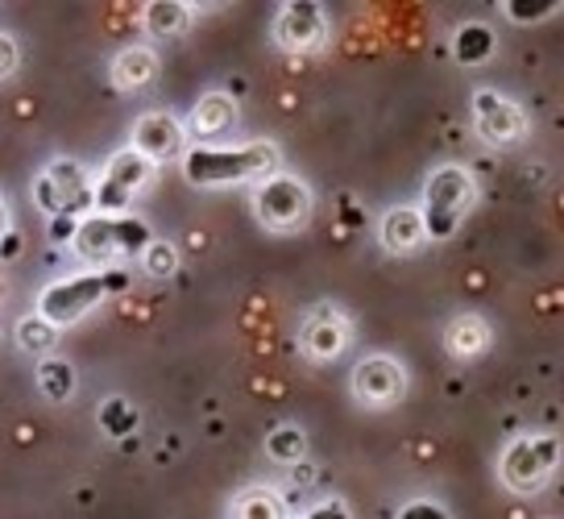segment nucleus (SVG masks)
Segmentation results:
<instances>
[{"instance_id": "4be33fe9", "label": "nucleus", "mask_w": 564, "mask_h": 519, "mask_svg": "<svg viewBox=\"0 0 564 519\" xmlns=\"http://www.w3.org/2000/svg\"><path fill=\"white\" fill-rule=\"evenodd\" d=\"M100 424H105L112 436H129V432L138 429V412H133V403H124V399H108L105 408H100Z\"/></svg>"}, {"instance_id": "aec40b11", "label": "nucleus", "mask_w": 564, "mask_h": 519, "mask_svg": "<svg viewBox=\"0 0 564 519\" xmlns=\"http://www.w3.org/2000/svg\"><path fill=\"white\" fill-rule=\"evenodd\" d=\"M37 382H42V394L67 399L70 387H75V370H70L67 361H42V366H37Z\"/></svg>"}, {"instance_id": "0eeeda50", "label": "nucleus", "mask_w": 564, "mask_h": 519, "mask_svg": "<svg viewBox=\"0 0 564 519\" xmlns=\"http://www.w3.org/2000/svg\"><path fill=\"white\" fill-rule=\"evenodd\" d=\"M150 166L154 162L145 159V154H138V150H121L117 159L108 162L105 180H100V187H96V213H121L124 204H129V196L138 192L141 183L150 180Z\"/></svg>"}, {"instance_id": "423d86ee", "label": "nucleus", "mask_w": 564, "mask_h": 519, "mask_svg": "<svg viewBox=\"0 0 564 519\" xmlns=\"http://www.w3.org/2000/svg\"><path fill=\"white\" fill-rule=\"evenodd\" d=\"M253 208H258L265 229H295L303 216H307V208H312V196H307V187L300 180L274 175V180H265L258 187Z\"/></svg>"}, {"instance_id": "412c9836", "label": "nucleus", "mask_w": 564, "mask_h": 519, "mask_svg": "<svg viewBox=\"0 0 564 519\" xmlns=\"http://www.w3.org/2000/svg\"><path fill=\"white\" fill-rule=\"evenodd\" d=\"M265 453L274 462H300L303 457V432L300 429H274L265 436Z\"/></svg>"}, {"instance_id": "9d476101", "label": "nucleus", "mask_w": 564, "mask_h": 519, "mask_svg": "<svg viewBox=\"0 0 564 519\" xmlns=\"http://www.w3.org/2000/svg\"><path fill=\"white\" fill-rule=\"evenodd\" d=\"M352 391L366 403H394L406 391V378L399 370V361L390 358H366L352 370Z\"/></svg>"}, {"instance_id": "dca6fc26", "label": "nucleus", "mask_w": 564, "mask_h": 519, "mask_svg": "<svg viewBox=\"0 0 564 519\" xmlns=\"http://www.w3.org/2000/svg\"><path fill=\"white\" fill-rule=\"evenodd\" d=\"M232 121H237V105H232L229 96H204L192 112L195 133H225Z\"/></svg>"}, {"instance_id": "b1692460", "label": "nucleus", "mask_w": 564, "mask_h": 519, "mask_svg": "<svg viewBox=\"0 0 564 519\" xmlns=\"http://www.w3.org/2000/svg\"><path fill=\"white\" fill-rule=\"evenodd\" d=\"M141 262H145V270H150L154 279H166V274H175V267H178L175 250H171L166 241H150V246L141 250Z\"/></svg>"}, {"instance_id": "a878e982", "label": "nucleus", "mask_w": 564, "mask_h": 519, "mask_svg": "<svg viewBox=\"0 0 564 519\" xmlns=\"http://www.w3.org/2000/svg\"><path fill=\"white\" fill-rule=\"evenodd\" d=\"M75 216H54L51 220V241H67V237H75Z\"/></svg>"}, {"instance_id": "5701e85b", "label": "nucleus", "mask_w": 564, "mask_h": 519, "mask_svg": "<svg viewBox=\"0 0 564 519\" xmlns=\"http://www.w3.org/2000/svg\"><path fill=\"white\" fill-rule=\"evenodd\" d=\"M54 324L46 321V316H30V321H21V345L25 349H34V354H42V349H51L54 345Z\"/></svg>"}, {"instance_id": "9b49d317", "label": "nucleus", "mask_w": 564, "mask_h": 519, "mask_svg": "<svg viewBox=\"0 0 564 519\" xmlns=\"http://www.w3.org/2000/svg\"><path fill=\"white\" fill-rule=\"evenodd\" d=\"M477 129L486 142L511 145L523 138V112L494 91H477Z\"/></svg>"}, {"instance_id": "c756f323", "label": "nucleus", "mask_w": 564, "mask_h": 519, "mask_svg": "<svg viewBox=\"0 0 564 519\" xmlns=\"http://www.w3.org/2000/svg\"><path fill=\"white\" fill-rule=\"evenodd\" d=\"M403 516H444L441 507H427V502H415V507H403Z\"/></svg>"}, {"instance_id": "f03ea898", "label": "nucleus", "mask_w": 564, "mask_h": 519, "mask_svg": "<svg viewBox=\"0 0 564 519\" xmlns=\"http://www.w3.org/2000/svg\"><path fill=\"white\" fill-rule=\"evenodd\" d=\"M279 162V150L270 142L241 145V150H192L183 162V175L192 183H241L253 175H265Z\"/></svg>"}, {"instance_id": "ddd939ff", "label": "nucleus", "mask_w": 564, "mask_h": 519, "mask_svg": "<svg viewBox=\"0 0 564 519\" xmlns=\"http://www.w3.org/2000/svg\"><path fill=\"white\" fill-rule=\"evenodd\" d=\"M423 216L415 213V208H394V213H387V220H382V246H387L390 253H411L423 246Z\"/></svg>"}, {"instance_id": "a211bd4d", "label": "nucleus", "mask_w": 564, "mask_h": 519, "mask_svg": "<svg viewBox=\"0 0 564 519\" xmlns=\"http://www.w3.org/2000/svg\"><path fill=\"white\" fill-rule=\"evenodd\" d=\"M145 25L154 34H183L187 30V4H178V0H154L145 9Z\"/></svg>"}, {"instance_id": "1a4fd4ad", "label": "nucleus", "mask_w": 564, "mask_h": 519, "mask_svg": "<svg viewBox=\"0 0 564 519\" xmlns=\"http://www.w3.org/2000/svg\"><path fill=\"white\" fill-rule=\"evenodd\" d=\"M133 150L145 154L150 162L175 159V154H183V126L171 112H150L133 129Z\"/></svg>"}, {"instance_id": "4468645a", "label": "nucleus", "mask_w": 564, "mask_h": 519, "mask_svg": "<svg viewBox=\"0 0 564 519\" xmlns=\"http://www.w3.org/2000/svg\"><path fill=\"white\" fill-rule=\"evenodd\" d=\"M340 345H345V324L336 321L333 312H319L316 321L303 328L307 358H333V354H340Z\"/></svg>"}, {"instance_id": "6ab92c4d", "label": "nucleus", "mask_w": 564, "mask_h": 519, "mask_svg": "<svg viewBox=\"0 0 564 519\" xmlns=\"http://www.w3.org/2000/svg\"><path fill=\"white\" fill-rule=\"evenodd\" d=\"M494 51V30L490 25H460L457 30V58L460 63H481V58H490Z\"/></svg>"}, {"instance_id": "2eb2a0df", "label": "nucleus", "mask_w": 564, "mask_h": 519, "mask_svg": "<svg viewBox=\"0 0 564 519\" xmlns=\"http://www.w3.org/2000/svg\"><path fill=\"white\" fill-rule=\"evenodd\" d=\"M154 72H159V63H154V54L145 51V46H129V51L117 58V67H112L117 88H145V84L154 79Z\"/></svg>"}, {"instance_id": "f3484780", "label": "nucleus", "mask_w": 564, "mask_h": 519, "mask_svg": "<svg viewBox=\"0 0 564 519\" xmlns=\"http://www.w3.org/2000/svg\"><path fill=\"white\" fill-rule=\"evenodd\" d=\"M486 340H490V333H486V324L477 321V316H460V321L448 328V349H453L457 358H477V354L486 349Z\"/></svg>"}, {"instance_id": "bb28decb", "label": "nucleus", "mask_w": 564, "mask_h": 519, "mask_svg": "<svg viewBox=\"0 0 564 519\" xmlns=\"http://www.w3.org/2000/svg\"><path fill=\"white\" fill-rule=\"evenodd\" d=\"M18 67V46L9 37H0V75H9Z\"/></svg>"}, {"instance_id": "7c9ffc66", "label": "nucleus", "mask_w": 564, "mask_h": 519, "mask_svg": "<svg viewBox=\"0 0 564 519\" xmlns=\"http://www.w3.org/2000/svg\"><path fill=\"white\" fill-rule=\"evenodd\" d=\"M9 234V213H4V204H0V237Z\"/></svg>"}, {"instance_id": "393cba45", "label": "nucleus", "mask_w": 564, "mask_h": 519, "mask_svg": "<svg viewBox=\"0 0 564 519\" xmlns=\"http://www.w3.org/2000/svg\"><path fill=\"white\" fill-rule=\"evenodd\" d=\"M507 13H511L514 21H540L552 13V4H507Z\"/></svg>"}, {"instance_id": "20e7f679", "label": "nucleus", "mask_w": 564, "mask_h": 519, "mask_svg": "<svg viewBox=\"0 0 564 519\" xmlns=\"http://www.w3.org/2000/svg\"><path fill=\"white\" fill-rule=\"evenodd\" d=\"M75 250L84 258H112V253H141L150 246V229L141 225L138 216H108L96 213L75 229Z\"/></svg>"}, {"instance_id": "cd10ccee", "label": "nucleus", "mask_w": 564, "mask_h": 519, "mask_svg": "<svg viewBox=\"0 0 564 519\" xmlns=\"http://www.w3.org/2000/svg\"><path fill=\"white\" fill-rule=\"evenodd\" d=\"M241 516H253V519H262V516H274V502H241L237 507Z\"/></svg>"}, {"instance_id": "f257e3e1", "label": "nucleus", "mask_w": 564, "mask_h": 519, "mask_svg": "<svg viewBox=\"0 0 564 519\" xmlns=\"http://www.w3.org/2000/svg\"><path fill=\"white\" fill-rule=\"evenodd\" d=\"M129 286V274L124 270H105V274H79V279H67V283H54L42 291L37 300V316H46L54 328L79 321L88 307H96L105 295L112 291H124Z\"/></svg>"}, {"instance_id": "2f4dec72", "label": "nucleus", "mask_w": 564, "mask_h": 519, "mask_svg": "<svg viewBox=\"0 0 564 519\" xmlns=\"http://www.w3.org/2000/svg\"><path fill=\"white\" fill-rule=\"evenodd\" d=\"M0 300H4V279H0Z\"/></svg>"}, {"instance_id": "f8f14e48", "label": "nucleus", "mask_w": 564, "mask_h": 519, "mask_svg": "<svg viewBox=\"0 0 564 519\" xmlns=\"http://www.w3.org/2000/svg\"><path fill=\"white\" fill-rule=\"evenodd\" d=\"M279 42L286 51H312L319 37H324V18H319V4L300 0V4H286L279 13Z\"/></svg>"}, {"instance_id": "7ed1b4c3", "label": "nucleus", "mask_w": 564, "mask_h": 519, "mask_svg": "<svg viewBox=\"0 0 564 519\" xmlns=\"http://www.w3.org/2000/svg\"><path fill=\"white\" fill-rule=\"evenodd\" d=\"M469 199H474V180L460 166L436 171L427 180V192H423V234L453 237L457 234V220L469 208Z\"/></svg>"}, {"instance_id": "c85d7f7f", "label": "nucleus", "mask_w": 564, "mask_h": 519, "mask_svg": "<svg viewBox=\"0 0 564 519\" xmlns=\"http://www.w3.org/2000/svg\"><path fill=\"white\" fill-rule=\"evenodd\" d=\"M312 516H349V507L345 502H319V507H312Z\"/></svg>"}, {"instance_id": "39448f33", "label": "nucleus", "mask_w": 564, "mask_h": 519, "mask_svg": "<svg viewBox=\"0 0 564 519\" xmlns=\"http://www.w3.org/2000/svg\"><path fill=\"white\" fill-rule=\"evenodd\" d=\"M34 192H37V204L51 216H75L96 204V192L88 187L84 171L75 162H54L51 171L34 183Z\"/></svg>"}, {"instance_id": "6e6552de", "label": "nucleus", "mask_w": 564, "mask_h": 519, "mask_svg": "<svg viewBox=\"0 0 564 519\" xmlns=\"http://www.w3.org/2000/svg\"><path fill=\"white\" fill-rule=\"evenodd\" d=\"M552 466H556V441H552V436H531V441L511 445L507 462H502V478H507L514 490H535V486L547 478Z\"/></svg>"}]
</instances>
